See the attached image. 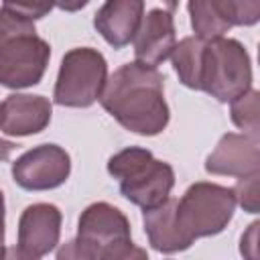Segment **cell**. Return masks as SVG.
Masks as SVG:
<instances>
[{
    "label": "cell",
    "mask_w": 260,
    "mask_h": 260,
    "mask_svg": "<svg viewBox=\"0 0 260 260\" xmlns=\"http://www.w3.org/2000/svg\"><path fill=\"white\" fill-rule=\"evenodd\" d=\"M100 104L122 128L140 136L160 134L171 120L165 77L136 61L124 63L108 77Z\"/></svg>",
    "instance_id": "cell-1"
},
{
    "label": "cell",
    "mask_w": 260,
    "mask_h": 260,
    "mask_svg": "<svg viewBox=\"0 0 260 260\" xmlns=\"http://www.w3.org/2000/svg\"><path fill=\"white\" fill-rule=\"evenodd\" d=\"M49 59L51 47L39 37L35 22L4 2L0 6V85L24 89L41 83Z\"/></svg>",
    "instance_id": "cell-2"
},
{
    "label": "cell",
    "mask_w": 260,
    "mask_h": 260,
    "mask_svg": "<svg viewBox=\"0 0 260 260\" xmlns=\"http://www.w3.org/2000/svg\"><path fill=\"white\" fill-rule=\"evenodd\" d=\"M108 173L120 183V193L142 211L165 203L175 187L173 167L142 146H128L110 156Z\"/></svg>",
    "instance_id": "cell-3"
},
{
    "label": "cell",
    "mask_w": 260,
    "mask_h": 260,
    "mask_svg": "<svg viewBox=\"0 0 260 260\" xmlns=\"http://www.w3.org/2000/svg\"><path fill=\"white\" fill-rule=\"evenodd\" d=\"M199 89L221 104L252 89V61L240 41L219 37L203 45Z\"/></svg>",
    "instance_id": "cell-4"
},
{
    "label": "cell",
    "mask_w": 260,
    "mask_h": 260,
    "mask_svg": "<svg viewBox=\"0 0 260 260\" xmlns=\"http://www.w3.org/2000/svg\"><path fill=\"white\" fill-rule=\"evenodd\" d=\"M236 205L238 203L230 187L197 181L181 199H177V223L191 242L197 238L217 236L232 221Z\"/></svg>",
    "instance_id": "cell-5"
},
{
    "label": "cell",
    "mask_w": 260,
    "mask_h": 260,
    "mask_svg": "<svg viewBox=\"0 0 260 260\" xmlns=\"http://www.w3.org/2000/svg\"><path fill=\"white\" fill-rule=\"evenodd\" d=\"M106 81L108 63L98 49H69L59 65L53 102L63 108H89L102 98Z\"/></svg>",
    "instance_id": "cell-6"
},
{
    "label": "cell",
    "mask_w": 260,
    "mask_h": 260,
    "mask_svg": "<svg viewBox=\"0 0 260 260\" xmlns=\"http://www.w3.org/2000/svg\"><path fill=\"white\" fill-rule=\"evenodd\" d=\"M12 179L26 191H49L61 187L71 173V158L59 144H39L12 162Z\"/></svg>",
    "instance_id": "cell-7"
},
{
    "label": "cell",
    "mask_w": 260,
    "mask_h": 260,
    "mask_svg": "<svg viewBox=\"0 0 260 260\" xmlns=\"http://www.w3.org/2000/svg\"><path fill=\"white\" fill-rule=\"evenodd\" d=\"M187 10L195 39L203 43L223 37L232 26H252L260 18V2L191 0Z\"/></svg>",
    "instance_id": "cell-8"
},
{
    "label": "cell",
    "mask_w": 260,
    "mask_h": 260,
    "mask_svg": "<svg viewBox=\"0 0 260 260\" xmlns=\"http://www.w3.org/2000/svg\"><path fill=\"white\" fill-rule=\"evenodd\" d=\"M130 236L132 232L128 217L118 207L106 201H98L81 211L75 240L89 256L100 260V256L108 248L130 240Z\"/></svg>",
    "instance_id": "cell-9"
},
{
    "label": "cell",
    "mask_w": 260,
    "mask_h": 260,
    "mask_svg": "<svg viewBox=\"0 0 260 260\" xmlns=\"http://www.w3.org/2000/svg\"><path fill=\"white\" fill-rule=\"evenodd\" d=\"M177 45L175 18L167 8H150L140 22L134 37V57L136 63L158 69V65L171 57Z\"/></svg>",
    "instance_id": "cell-10"
},
{
    "label": "cell",
    "mask_w": 260,
    "mask_h": 260,
    "mask_svg": "<svg viewBox=\"0 0 260 260\" xmlns=\"http://www.w3.org/2000/svg\"><path fill=\"white\" fill-rule=\"evenodd\" d=\"M205 171L209 175H225L238 179L260 173L258 138L236 132L223 134L211 154L205 158Z\"/></svg>",
    "instance_id": "cell-11"
},
{
    "label": "cell",
    "mask_w": 260,
    "mask_h": 260,
    "mask_svg": "<svg viewBox=\"0 0 260 260\" xmlns=\"http://www.w3.org/2000/svg\"><path fill=\"white\" fill-rule=\"evenodd\" d=\"M53 116L45 95L10 93L0 102V132L6 136H32L43 132Z\"/></svg>",
    "instance_id": "cell-12"
},
{
    "label": "cell",
    "mask_w": 260,
    "mask_h": 260,
    "mask_svg": "<svg viewBox=\"0 0 260 260\" xmlns=\"http://www.w3.org/2000/svg\"><path fill=\"white\" fill-rule=\"evenodd\" d=\"M61 221L63 215L57 205H28L18 219V246L37 258L53 252L61 238Z\"/></svg>",
    "instance_id": "cell-13"
},
{
    "label": "cell",
    "mask_w": 260,
    "mask_h": 260,
    "mask_svg": "<svg viewBox=\"0 0 260 260\" xmlns=\"http://www.w3.org/2000/svg\"><path fill=\"white\" fill-rule=\"evenodd\" d=\"M142 16V0H108L93 14V26L110 47L122 49L134 41Z\"/></svg>",
    "instance_id": "cell-14"
},
{
    "label": "cell",
    "mask_w": 260,
    "mask_h": 260,
    "mask_svg": "<svg viewBox=\"0 0 260 260\" xmlns=\"http://www.w3.org/2000/svg\"><path fill=\"white\" fill-rule=\"evenodd\" d=\"M144 234L148 238V244L162 254H175L185 252L191 248V240L181 232L177 223V199L169 197L165 203L146 209L142 215Z\"/></svg>",
    "instance_id": "cell-15"
},
{
    "label": "cell",
    "mask_w": 260,
    "mask_h": 260,
    "mask_svg": "<svg viewBox=\"0 0 260 260\" xmlns=\"http://www.w3.org/2000/svg\"><path fill=\"white\" fill-rule=\"evenodd\" d=\"M203 41L195 37H185L181 39L173 53V69L179 75V81L189 87V89H199L201 87V59H203Z\"/></svg>",
    "instance_id": "cell-16"
},
{
    "label": "cell",
    "mask_w": 260,
    "mask_h": 260,
    "mask_svg": "<svg viewBox=\"0 0 260 260\" xmlns=\"http://www.w3.org/2000/svg\"><path fill=\"white\" fill-rule=\"evenodd\" d=\"M260 93L258 89H248L246 93L238 95L230 102V116L232 122L244 130L246 136L260 138V108H258Z\"/></svg>",
    "instance_id": "cell-17"
},
{
    "label": "cell",
    "mask_w": 260,
    "mask_h": 260,
    "mask_svg": "<svg viewBox=\"0 0 260 260\" xmlns=\"http://www.w3.org/2000/svg\"><path fill=\"white\" fill-rule=\"evenodd\" d=\"M258 179H260V173L242 177V179H238L236 187L232 189L234 191V197H236V203H240V207L244 211H248V213H258V209H260Z\"/></svg>",
    "instance_id": "cell-18"
},
{
    "label": "cell",
    "mask_w": 260,
    "mask_h": 260,
    "mask_svg": "<svg viewBox=\"0 0 260 260\" xmlns=\"http://www.w3.org/2000/svg\"><path fill=\"white\" fill-rule=\"evenodd\" d=\"M100 260H148V254L144 248L136 246L132 240H126V242H120L112 248H108Z\"/></svg>",
    "instance_id": "cell-19"
},
{
    "label": "cell",
    "mask_w": 260,
    "mask_h": 260,
    "mask_svg": "<svg viewBox=\"0 0 260 260\" xmlns=\"http://www.w3.org/2000/svg\"><path fill=\"white\" fill-rule=\"evenodd\" d=\"M258 228H260V221H252L248 225V230L242 234L240 254L244 256V260H260V256H258Z\"/></svg>",
    "instance_id": "cell-20"
},
{
    "label": "cell",
    "mask_w": 260,
    "mask_h": 260,
    "mask_svg": "<svg viewBox=\"0 0 260 260\" xmlns=\"http://www.w3.org/2000/svg\"><path fill=\"white\" fill-rule=\"evenodd\" d=\"M55 260H95V258L89 256V254L77 244V240H67L65 244L59 246Z\"/></svg>",
    "instance_id": "cell-21"
},
{
    "label": "cell",
    "mask_w": 260,
    "mask_h": 260,
    "mask_svg": "<svg viewBox=\"0 0 260 260\" xmlns=\"http://www.w3.org/2000/svg\"><path fill=\"white\" fill-rule=\"evenodd\" d=\"M10 6H12L16 12L24 14L26 18H30V20L43 18L47 12H51V6H37V4H12V2H10Z\"/></svg>",
    "instance_id": "cell-22"
},
{
    "label": "cell",
    "mask_w": 260,
    "mask_h": 260,
    "mask_svg": "<svg viewBox=\"0 0 260 260\" xmlns=\"http://www.w3.org/2000/svg\"><path fill=\"white\" fill-rule=\"evenodd\" d=\"M2 260H39V258L28 254V252H24L20 246H10V248L4 250Z\"/></svg>",
    "instance_id": "cell-23"
},
{
    "label": "cell",
    "mask_w": 260,
    "mask_h": 260,
    "mask_svg": "<svg viewBox=\"0 0 260 260\" xmlns=\"http://www.w3.org/2000/svg\"><path fill=\"white\" fill-rule=\"evenodd\" d=\"M4 250H6L4 246V193L0 191V260L4 256Z\"/></svg>",
    "instance_id": "cell-24"
},
{
    "label": "cell",
    "mask_w": 260,
    "mask_h": 260,
    "mask_svg": "<svg viewBox=\"0 0 260 260\" xmlns=\"http://www.w3.org/2000/svg\"><path fill=\"white\" fill-rule=\"evenodd\" d=\"M14 148H16V144H14L12 140H4V138H0V160H6V158L12 154Z\"/></svg>",
    "instance_id": "cell-25"
}]
</instances>
